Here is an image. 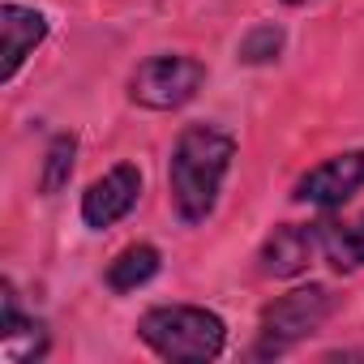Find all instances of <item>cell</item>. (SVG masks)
Segmentation results:
<instances>
[{"mask_svg": "<svg viewBox=\"0 0 364 364\" xmlns=\"http://www.w3.org/2000/svg\"><path fill=\"white\" fill-rule=\"evenodd\" d=\"M232 159H236V137L215 124H189L176 137L171 163H167V189L180 223L198 228L215 215Z\"/></svg>", "mask_w": 364, "mask_h": 364, "instance_id": "6da1fadb", "label": "cell"}, {"mask_svg": "<svg viewBox=\"0 0 364 364\" xmlns=\"http://www.w3.org/2000/svg\"><path fill=\"white\" fill-rule=\"evenodd\" d=\"M137 338L171 364H206L223 355L228 326L219 313L198 304H154L137 321Z\"/></svg>", "mask_w": 364, "mask_h": 364, "instance_id": "7a4b0ae2", "label": "cell"}, {"mask_svg": "<svg viewBox=\"0 0 364 364\" xmlns=\"http://www.w3.org/2000/svg\"><path fill=\"white\" fill-rule=\"evenodd\" d=\"M330 313H334V296L321 283H309V287H296V291L279 296L274 304L262 309L253 360H279V355H287L309 334H317L330 321Z\"/></svg>", "mask_w": 364, "mask_h": 364, "instance_id": "3957f363", "label": "cell"}, {"mask_svg": "<svg viewBox=\"0 0 364 364\" xmlns=\"http://www.w3.org/2000/svg\"><path fill=\"white\" fill-rule=\"evenodd\" d=\"M202 82H206V65L198 56L159 52L129 73V99L150 112H176L202 90Z\"/></svg>", "mask_w": 364, "mask_h": 364, "instance_id": "277c9868", "label": "cell"}, {"mask_svg": "<svg viewBox=\"0 0 364 364\" xmlns=\"http://www.w3.org/2000/svg\"><path fill=\"white\" fill-rule=\"evenodd\" d=\"M360 189H364V150H343V154H330L326 163H317L313 171H304L296 180L291 198L300 206L334 210V206H343Z\"/></svg>", "mask_w": 364, "mask_h": 364, "instance_id": "5b68a950", "label": "cell"}, {"mask_svg": "<svg viewBox=\"0 0 364 364\" xmlns=\"http://www.w3.org/2000/svg\"><path fill=\"white\" fill-rule=\"evenodd\" d=\"M321 240H326V228H313V223H283L274 228L262 249H257V270L266 279H296L313 266V257L321 253Z\"/></svg>", "mask_w": 364, "mask_h": 364, "instance_id": "8992f818", "label": "cell"}, {"mask_svg": "<svg viewBox=\"0 0 364 364\" xmlns=\"http://www.w3.org/2000/svg\"><path fill=\"white\" fill-rule=\"evenodd\" d=\"M137 198H141V171L133 163H116L82 193V223L103 232V228L120 223L137 206Z\"/></svg>", "mask_w": 364, "mask_h": 364, "instance_id": "52a82bcc", "label": "cell"}, {"mask_svg": "<svg viewBox=\"0 0 364 364\" xmlns=\"http://www.w3.org/2000/svg\"><path fill=\"white\" fill-rule=\"evenodd\" d=\"M48 39V18L26 5H0V82H14L26 56Z\"/></svg>", "mask_w": 364, "mask_h": 364, "instance_id": "ba28073f", "label": "cell"}, {"mask_svg": "<svg viewBox=\"0 0 364 364\" xmlns=\"http://www.w3.org/2000/svg\"><path fill=\"white\" fill-rule=\"evenodd\" d=\"M0 351L14 364H31L48 355V326L39 317H26L18 304L14 283H5V313H0Z\"/></svg>", "mask_w": 364, "mask_h": 364, "instance_id": "9c48e42d", "label": "cell"}, {"mask_svg": "<svg viewBox=\"0 0 364 364\" xmlns=\"http://www.w3.org/2000/svg\"><path fill=\"white\" fill-rule=\"evenodd\" d=\"M159 249L154 245H129V249H120L116 257H112V266H107V287L112 291H137L141 283H150L154 274H159Z\"/></svg>", "mask_w": 364, "mask_h": 364, "instance_id": "30bf717a", "label": "cell"}, {"mask_svg": "<svg viewBox=\"0 0 364 364\" xmlns=\"http://www.w3.org/2000/svg\"><path fill=\"white\" fill-rule=\"evenodd\" d=\"M73 163H77V137L73 133H56L48 154H43V171H39V193L43 198H56L69 185Z\"/></svg>", "mask_w": 364, "mask_h": 364, "instance_id": "8fae6325", "label": "cell"}, {"mask_svg": "<svg viewBox=\"0 0 364 364\" xmlns=\"http://www.w3.org/2000/svg\"><path fill=\"white\" fill-rule=\"evenodd\" d=\"M321 253L334 270H360L364 266V215L355 223H343V228H326V240H321Z\"/></svg>", "mask_w": 364, "mask_h": 364, "instance_id": "7c38bea8", "label": "cell"}, {"mask_svg": "<svg viewBox=\"0 0 364 364\" xmlns=\"http://www.w3.org/2000/svg\"><path fill=\"white\" fill-rule=\"evenodd\" d=\"M283 52V31L279 26H253L245 39H240V60L245 65H266Z\"/></svg>", "mask_w": 364, "mask_h": 364, "instance_id": "4fadbf2b", "label": "cell"}, {"mask_svg": "<svg viewBox=\"0 0 364 364\" xmlns=\"http://www.w3.org/2000/svg\"><path fill=\"white\" fill-rule=\"evenodd\" d=\"M283 5H291V9H296V5H309V0H283Z\"/></svg>", "mask_w": 364, "mask_h": 364, "instance_id": "5bb4252c", "label": "cell"}]
</instances>
